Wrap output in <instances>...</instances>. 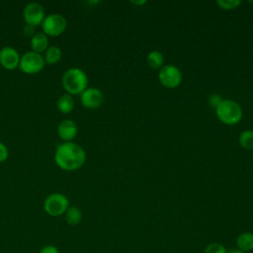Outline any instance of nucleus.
Listing matches in <instances>:
<instances>
[{
    "mask_svg": "<svg viewBox=\"0 0 253 253\" xmlns=\"http://www.w3.org/2000/svg\"><path fill=\"white\" fill-rule=\"evenodd\" d=\"M87 154L84 148L73 142H61L54 151L55 164L64 171H75L80 169L86 162Z\"/></svg>",
    "mask_w": 253,
    "mask_h": 253,
    "instance_id": "f257e3e1",
    "label": "nucleus"
},
{
    "mask_svg": "<svg viewBox=\"0 0 253 253\" xmlns=\"http://www.w3.org/2000/svg\"><path fill=\"white\" fill-rule=\"evenodd\" d=\"M61 83L67 94L71 96L80 95L88 88V76L83 69L71 67L63 73Z\"/></svg>",
    "mask_w": 253,
    "mask_h": 253,
    "instance_id": "f03ea898",
    "label": "nucleus"
},
{
    "mask_svg": "<svg viewBox=\"0 0 253 253\" xmlns=\"http://www.w3.org/2000/svg\"><path fill=\"white\" fill-rule=\"evenodd\" d=\"M214 111L216 118L226 126L237 125L243 117L240 104L232 99H223Z\"/></svg>",
    "mask_w": 253,
    "mask_h": 253,
    "instance_id": "7ed1b4c3",
    "label": "nucleus"
},
{
    "mask_svg": "<svg viewBox=\"0 0 253 253\" xmlns=\"http://www.w3.org/2000/svg\"><path fill=\"white\" fill-rule=\"evenodd\" d=\"M43 211L50 216L57 217L65 213L70 207L68 198L61 193H52L43 201Z\"/></svg>",
    "mask_w": 253,
    "mask_h": 253,
    "instance_id": "20e7f679",
    "label": "nucleus"
},
{
    "mask_svg": "<svg viewBox=\"0 0 253 253\" xmlns=\"http://www.w3.org/2000/svg\"><path fill=\"white\" fill-rule=\"evenodd\" d=\"M41 27L42 33L47 37H58L65 32L67 28V21L63 15L51 13L45 15Z\"/></svg>",
    "mask_w": 253,
    "mask_h": 253,
    "instance_id": "39448f33",
    "label": "nucleus"
},
{
    "mask_svg": "<svg viewBox=\"0 0 253 253\" xmlns=\"http://www.w3.org/2000/svg\"><path fill=\"white\" fill-rule=\"evenodd\" d=\"M45 66L42 54L29 50L21 55L19 69L26 74L40 73Z\"/></svg>",
    "mask_w": 253,
    "mask_h": 253,
    "instance_id": "423d86ee",
    "label": "nucleus"
},
{
    "mask_svg": "<svg viewBox=\"0 0 253 253\" xmlns=\"http://www.w3.org/2000/svg\"><path fill=\"white\" fill-rule=\"evenodd\" d=\"M182 71L174 64H164L158 71V80L165 88H177L182 83Z\"/></svg>",
    "mask_w": 253,
    "mask_h": 253,
    "instance_id": "0eeeda50",
    "label": "nucleus"
},
{
    "mask_svg": "<svg viewBox=\"0 0 253 253\" xmlns=\"http://www.w3.org/2000/svg\"><path fill=\"white\" fill-rule=\"evenodd\" d=\"M44 17V8L37 2L28 3L23 10V19L26 22V25H30L35 28L42 26Z\"/></svg>",
    "mask_w": 253,
    "mask_h": 253,
    "instance_id": "6e6552de",
    "label": "nucleus"
},
{
    "mask_svg": "<svg viewBox=\"0 0 253 253\" xmlns=\"http://www.w3.org/2000/svg\"><path fill=\"white\" fill-rule=\"evenodd\" d=\"M80 101L86 109H97L104 102V94L98 88L88 87L80 94Z\"/></svg>",
    "mask_w": 253,
    "mask_h": 253,
    "instance_id": "1a4fd4ad",
    "label": "nucleus"
},
{
    "mask_svg": "<svg viewBox=\"0 0 253 253\" xmlns=\"http://www.w3.org/2000/svg\"><path fill=\"white\" fill-rule=\"evenodd\" d=\"M20 58V53L13 46L6 45L0 49V65L6 70H15L16 68H19Z\"/></svg>",
    "mask_w": 253,
    "mask_h": 253,
    "instance_id": "9d476101",
    "label": "nucleus"
},
{
    "mask_svg": "<svg viewBox=\"0 0 253 253\" xmlns=\"http://www.w3.org/2000/svg\"><path fill=\"white\" fill-rule=\"evenodd\" d=\"M78 133V126L72 120H63L57 126V134L63 142L72 141Z\"/></svg>",
    "mask_w": 253,
    "mask_h": 253,
    "instance_id": "9b49d317",
    "label": "nucleus"
},
{
    "mask_svg": "<svg viewBox=\"0 0 253 253\" xmlns=\"http://www.w3.org/2000/svg\"><path fill=\"white\" fill-rule=\"evenodd\" d=\"M30 45L32 51L42 54L48 48V37L42 32L36 33V35L30 40Z\"/></svg>",
    "mask_w": 253,
    "mask_h": 253,
    "instance_id": "f8f14e48",
    "label": "nucleus"
},
{
    "mask_svg": "<svg viewBox=\"0 0 253 253\" xmlns=\"http://www.w3.org/2000/svg\"><path fill=\"white\" fill-rule=\"evenodd\" d=\"M56 107H57V110L61 114H64V115L70 114L73 111V109H74V99H73V96H71L70 94H67V93L61 95L57 99Z\"/></svg>",
    "mask_w": 253,
    "mask_h": 253,
    "instance_id": "ddd939ff",
    "label": "nucleus"
},
{
    "mask_svg": "<svg viewBox=\"0 0 253 253\" xmlns=\"http://www.w3.org/2000/svg\"><path fill=\"white\" fill-rule=\"evenodd\" d=\"M45 64L54 65L58 63L62 57V50L57 45H50L42 54Z\"/></svg>",
    "mask_w": 253,
    "mask_h": 253,
    "instance_id": "4468645a",
    "label": "nucleus"
},
{
    "mask_svg": "<svg viewBox=\"0 0 253 253\" xmlns=\"http://www.w3.org/2000/svg\"><path fill=\"white\" fill-rule=\"evenodd\" d=\"M237 248L243 252L253 250V232L245 231L240 233L236 239Z\"/></svg>",
    "mask_w": 253,
    "mask_h": 253,
    "instance_id": "2eb2a0df",
    "label": "nucleus"
},
{
    "mask_svg": "<svg viewBox=\"0 0 253 253\" xmlns=\"http://www.w3.org/2000/svg\"><path fill=\"white\" fill-rule=\"evenodd\" d=\"M63 215L66 223L72 226L79 224L82 220V211L76 206H70Z\"/></svg>",
    "mask_w": 253,
    "mask_h": 253,
    "instance_id": "dca6fc26",
    "label": "nucleus"
},
{
    "mask_svg": "<svg viewBox=\"0 0 253 253\" xmlns=\"http://www.w3.org/2000/svg\"><path fill=\"white\" fill-rule=\"evenodd\" d=\"M147 65L152 69H160L164 65V55L159 50H151L146 56Z\"/></svg>",
    "mask_w": 253,
    "mask_h": 253,
    "instance_id": "f3484780",
    "label": "nucleus"
},
{
    "mask_svg": "<svg viewBox=\"0 0 253 253\" xmlns=\"http://www.w3.org/2000/svg\"><path fill=\"white\" fill-rule=\"evenodd\" d=\"M238 142L244 149L253 150V130L245 129L241 131L238 136Z\"/></svg>",
    "mask_w": 253,
    "mask_h": 253,
    "instance_id": "a211bd4d",
    "label": "nucleus"
},
{
    "mask_svg": "<svg viewBox=\"0 0 253 253\" xmlns=\"http://www.w3.org/2000/svg\"><path fill=\"white\" fill-rule=\"evenodd\" d=\"M215 4L222 10L225 11H230L236 9L240 4L241 1L239 0H217Z\"/></svg>",
    "mask_w": 253,
    "mask_h": 253,
    "instance_id": "6ab92c4d",
    "label": "nucleus"
},
{
    "mask_svg": "<svg viewBox=\"0 0 253 253\" xmlns=\"http://www.w3.org/2000/svg\"><path fill=\"white\" fill-rule=\"evenodd\" d=\"M226 248L221 244L217 242H213L209 244L206 248L204 253H226Z\"/></svg>",
    "mask_w": 253,
    "mask_h": 253,
    "instance_id": "aec40b11",
    "label": "nucleus"
},
{
    "mask_svg": "<svg viewBox=\"0 0 253 253\" xmlns=\"http://www.w3.org/2000/svg\"><path fill=\"white\" fill-rule=\"evenodd\" d=\"M223 100V98L219 95V94H216V93H213L210 96L209 98V104L213 108L215 109L219 104L220 102Z\"/></svg>",
    "mask_w": 253,
    "mask_h": 253,
    "instance_id": "412c9836",
    "label": "nucleus"
},
{
    "mask_svg": "<svg viewBox=\"0 0 253 253\" xmlns=\"http://www.w3.org/2000/svg\"><path fill=\"white\" fill-rule=\"evenodd\" d=\"M8 156H9V149L7 145L0 141V163L6 161Z\"/></svg>",
    "mask_w": 253,
    "mask_h": 253,
    "instance_id": "4be33fe9",
    "label": "nucleus"
},
{
    "mask_svg": "<svg viewBox=\"0 0 253 253\" xmlns=\"http://www.w3.org/2000/svg\"><path fill=\"white\" fill-rule=\"evenodd\" d=\"M39 253H59V250L56 246L48 244V245H44L43 247H42L40 249Z\"/></svg>",
    "mask_w": 253,
    "mask_h": 253,
    "instance_id": "5701e85b",
    "label": "nucleus"
},
{
    "mask_svg": "<svg viewBox=\"0 0 253 253\" xmlns=\"http://www.w3.org/2000/svg\"><path fill=\"white\" fill-rule=\"evenodd\" d=\"M23 33L24 35L29 38L30 40L36 35V28L33 27V26H30V25H26L24 27V30H23Z\"/></svg>",
    "mask_w": 253,
    "mask_h": 253,
    "instance_id": "b1692460",
    "label": "nucleus"
},
{
    "mask_svg": "<svg viewBox=\"0 0 253 253\" xmlns=\"http://www.w3.org/2000/svg\"><path fill=\"white\" fill-rule=\"evenodd\" d=\"M226 253H245V252H243V251H241L240 249H238L237 247L236 248H232V249H230V250H228Z\"/></svg>",
    "mask_w": 253,
    "mask_h": 253,
    "instance_id": "393cba45",
    "label": "nucleus"
},
{
    "mask_svg": "<svg viewBox=\"0 0 253 253\" xmlns=\"http://www.w3.org/2000/svg\"><path fill=\"white\" fill-rule=\"evenodd\" d=\"M130 3H131V4H133V5L141 6V5H144V4H146L147 2H146V1H130Z\"/></svg>",
    "mask_w": 253,
    "mask_h": 253,
    "instance_id": "a878e982",
    "label": "nucleus"
},
{
    "mask_svg": "<svg viewBox=\"0 0 253 253\" xmlns=\"http://www.w3.org/2000/svg\"><path fill=\"white\" fill-rule=\"evenodd\" d=\"M252 161H253V152H252Z\"/></svg>",
    "mask_w": 253,
    "mask_h": 253,
    "instance_id": "bb28decb",
    "label": "nucleus"
}]
</instances>
